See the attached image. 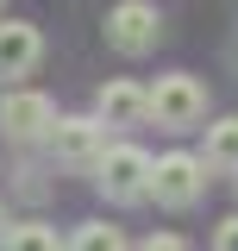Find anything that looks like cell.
Wrapping results in <instances>:
<instances>
[{"label":"cell","instance_id":"3","mask_svg":"<svg viewBox=\"0 0 238 251\" xmlns=\"http://www.w3.org/2000/svg\"><path fill=\"white\" fill-rule=\"evenodd\" d=\"M150 113H157V126H169V132H188V126L207 113V88L194 75H163L150 88Z\"/></svg>","mask_w":238,"mask_h":251},{"label":"cell","instance_id":"2","mask_svg":"<svg viewBox=\"0 0 238 251\" xmlns=\"http://www.w3.org/2000/svg\"><path fill=\"white\" fill-rule=\"evenodd\" d=\"M201 188H207V163H201V157L169 151L163 163H150V195H157L163 207H194Z\"/></svg>","mask_w":238,"mask_h":251},{"label":"cell","instance_id":"7","mask_svg":"<svg viewBox=\"0 0 238 251\" xmlns=\"http://www.w3.org/2000/svg\"><path fill=\"white\" fill-rule=\"evenodd\" d=\"M44 57V38H38V25H25V19H6L0 25V75H31V63Z\"/></svg>","mask_w":238,"mask_h":251},{"label":"cell","instance_id":"9","mask_svg":"<svg viewBox=\"0 0 238 251\" xmlns=\"http://www.w3.org/2000/svg\"><path fill=\"white\" fill-rule=\"evenodd\" d=\"M201 163H213V170H238V120H219L207 132V157Z\"/></svg>","mask_w":238,"mask_h":251},{"label":"cell","instance_id":"6","mask_svg":"<svg viewBox=\"0 0 238 251\" xmlns=\"http://www.w3.org/2000/svg\"><path fill=\"white\" fill-rule=\"evenodd\" d=\"M50 126H57V107H50L44 94L19 88V94H6V100H0V132H6V138H19V145H25V138H44Z\"/></svg>","mask_w":238,"mask_h":251},{"label":"cell","instance_id":"4","mask_svg":"<svg viewBox=\"0 0 238 251\" xmlns=\"http://www.w3.org/2000/svg\"><path fill=\"white\" fill-rule=\"evenodd\" d=\"M157 31H163V19H157L150 0H119L113 13H107V44L125 50V57H144L150 44H157Z\"/></svg>","mask_w":238,"mask_h":251},{"label":"cell","instance_id":"11","mask_svg":"<svg viewBox=\"0 0 238 251\" xmlns=\"http://www.w3.org/2000/svg\"><path fill=\"white\" fill-rule=\"evenodd\" d=\"M69 251H125V239H119V226H82Z\"/></svg>","mask_w":238,"mask_h":251},{"label":"cell","instance_id":"10","mask_svg":"<svg viewBox=\"0 0 238 251\" xmlns=\"http://www.w3.org/2000/svg\"><path fill=\"white\" fill-rule=\"evenodd\" d=\"M0 251H63V245H57V232H50V226L25 220V226H13V232L0 239Z\"/></svg>","mask_w":238,"mask_h":251},{"label":"cell","instance_id":"12","mask_svg":"<svg viewBox=\"0 0 238 251\" xmlns=\"http://www.w3.org/2000/svg\"><path fill=\"white\" fill-rule=\"evenodd\" d=\"M213 251H238V214L226 220V226H219V232H213Z\"/></svg>","mask_w":238,"mask_h":251},{"label":"cell","instance_id":"14","mask_svg":"<svg viewBox=\"0 0 238 251\" xmlns=\"http://www.w3.org/2000/svg\"><path fill=\"white\" fill-rule=\"evenodd\" d=\"M0 239H6V207H0Z\"/></svg>","mask_w":238,"mask_h":251},{"label":"cell","instance_id":"8","mask_svg":"<svg viewBox=\"0 0 238 251\" xmlns=\"http://www.w3.org/2000/svg\"><path fill=\"white\" fill-rule=\"evenodd\" d=\"M150 113V94L138 82H107L100 88V126H138Z\"/></svg>","mask_w":238,"mask_h":251},{"label":"cell","instance_id":"13","mask_svg":"<svg viewBox=\"0 0 238 251\" xmlns=\"http://www.w3.org/2000/svg\"><path fill=\"white\" fill-rule=\"evenodd\" d=\"M144 251H188V245H182V239H169V232H163V239H150Z\"/></svg>","mask_w":238,"mask_h":251},{"label":"cell","instance_id":"1","mask_svg":"<svg viewBox=\"0 0 238 251\" xmlns=\"http://www.w3.org/2000/svg\"><path fill=\"white\" fill-rule=\"evenodd\" d=\"M94 170H100V195L107 201H144L150 195V157L138 145H113Z\"/></svg>","mask_w":238,"mask_h":251},{"label":"cell","instance_id":"5","mask_svg":"<svg viewBox=\"0 0 238 251\" xmlns=\"http://www.w3.org/2000/svg\"><path fill=\"white\" fill-rule=\"evenodd\" d=\"M50 151H57V163H69V170H94V163L107 157L100 120H57L50 126Z\"/></svg>","mask_w":238,"mask_h":251}]
</instances>
